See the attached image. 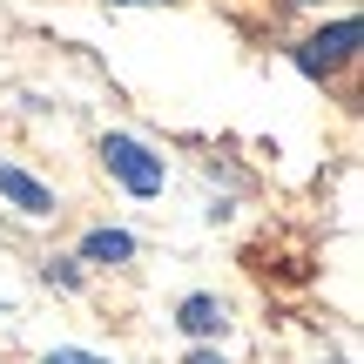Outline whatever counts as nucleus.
<instances>
[{
  "label": "nucleus",
  "mask_w": 364,
  "mask_h": 364,
  "mask_svg": "<svg viewBox=\"0 0 364 364\" xmlns=\"http://www.w3.org/2000/svg\"><path fill=\"white\" fill-rule=\"evenodd\" d=\"M290 7H317V0H290Z\"/></svg>",
  "instance_id": "obj_10"
},
{
  "label": "nucleus",
  "mask_w": 364,
  "mask_h": 364,
  "mask_svg": "<svg viewBox=\"0 0 364 364\" xmlns=\"http://www.w3.org/2000/svg\"><path fill=\"white\" fill-rule=\"evenodd\" d=\"M182 364H230V358H223V351H209V344H196V351L182 358Z\"/></svg>",
  "instance_id": "obj_8"
},
{
  "label": "nucleus",
  "mask_w": 364,
  "mask_h": 364,
  "mask_svg": "<svg viewBox=\"0 0 364 364\" xmlns=\"http://www.w3.org/2000/svg\"><path fill=\"white\" fill-rule=\"evenodd\" d=\"M176 324L189 331L196 344H203V338H223V331H230V304L209 297V290H189V297L176 304Z\"/></svg>",
  "instance_id": "obj_3"
},
{
  "label": "nucleus",
  "mask_w": 364,
  "mask_h": 364,
  "mask_svg": "<svg viewBox=\"0 0 364 364\" xmlns=\"http://www.w3.org/2000/svg\"><path fill=\"white\" fill-rule=\"evenodd\" d=\"M129 257H135V236L129 230H88L81 250H75V263H102V270H108V263H129Z\"/></svg>",
  "instance_id": "obj_5"
},
{
  "label": "nucleus",
  "mask_w": 364,
  "mask_h": 364,
  "mask_svg": "<svg viewBox=\"0 0 364 364\" xmlns=\"http://www.w3.org/2000/svg\"><path fill=\"white\" fill-rule=\"evenodd\" d=\"M102 169L115 176L129 196H142V203L169 189V162H162L156 149L142 142V135H122V129H108V135H102Z\"/></svg>",
  "instance_id": "obj_1"
},
{
  "label": "nucleus",
  "mask_w": 364,
  "mask_h": 364,
  "mask_svg": "<svg viewBox=\"0 0 364 364\" xmlns=\"http://www.w3.org/2000/svg\"><path fill=\"white\" fill-rule=\"evenodd\" d=\"M41 364H115V358H102V351H75V344H61V351H48Z\"/></svg>",
  "instance_id": "obj_7"
},
{
  "label": "nucleus",
  "mask_w": 364,
  "mask_h": 364,
  "mask_svg": "<svg viewBox=\"0 0 364 364\" xmlns=\"http://www.w3.org/2000/svg\"><path fill=\"white\" fill-rule=\"evenodd\" d=\"M108 7H169V0H108Z\"/></svg>",
  "instance_id": "obj_9"
},
{
  "label": "nucleus",
  "mask_w": 364,
  "mask_h": 364,
  "mask_svg": "<svg viewBox=\"0 0 364 364\" xmlns=\"http://www.w3.org/2000/svg\"><path fill=\"white\" fill-rule=\"evenodd\" d=\"M358 41H364V21H358V14H338V21H324V27L297 48V68H304L311 81H331V75H344V68L358 61Z\"/></svg>",
  "instance_id": "obj_2"
},
{
  "label": "nucleus",
  "mask_w": 364,
  "mask_h": 364,
  "mask_svg": "<svg viewBox=\"0 0 364 364\" xmlns=\"http://www.w3.org/2000/svg\"><path fill=\"white\" fill-rule=\"evenodd\" d=\"M41 277H48L54 290H81V263L75 257H48V263H41Z\"/></svg>",
  "instance_id": "obj_6"
},
{
  "label": "nucleus",
  "mask_w": 364,
  "mask_h": 364,
  "mask_svg": "<svg viewBox=\"0 0 364 364\" xmlns=\"http://www.w3.org/2000/svg\"><path fill=\"white\" fill-rule=\"evenodd\" d=\"M0 196H7L21 216H54V189L41 176H27L21 162H0Z\"/></svg>",
  "instance_id": "obj_4"
}]
</instances>
